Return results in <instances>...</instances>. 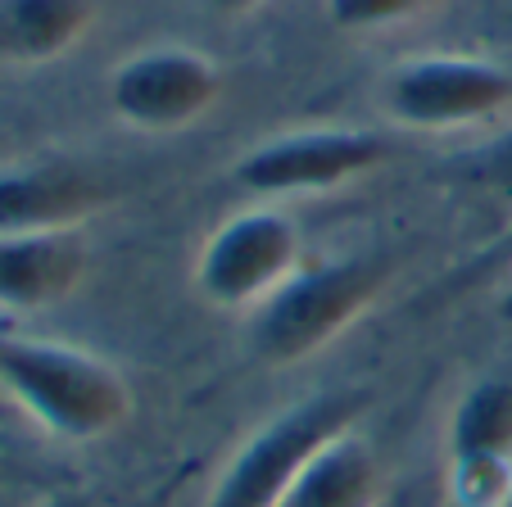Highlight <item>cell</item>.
<instances>
[{"instance_id":"19","label":"cell","mask_w":512,"mask_h":507,"mask_svg":"<svg viewBox=\"0 0 512 507\" xmlns=\"http://www.w3.org/2000/svg\"><path fill=\"white\" fill-rule=\"evenodd\" d=\"M494 313H499L503 322L512 326V281H508V286H503V295H499V304H494Z\"/></svg>"},{"instance_id":"17","label":"cell","mask_w":512,"mask_h":507,"mask_svg":"<svg viewBox=\"0 0 512 507\" xmlns=\"http://www.w3.org/2000/svg\"><path fill=\"white\" fill-rule=\"evenodd\" d=\"M23 480H28V471H23L19 462L0 458V494H5V489H14V485H23Z\"/></svg>"},{"instance_id":"12","label":"cell","mask_w":512,"mask_h":507,"mask_svg":"<svg viewBox=\"0 0 512 507\" xmlns=\"http://www.w3.org/2000/svg\"><path fill=\"white\" fill-rule=\"evenodd\" d=\"M96 0H0V64L37 68L87 37Z\"/></svg>"},{"instance_id":"5","label":"cell","mask_w":512,"mask_h":507,"mask_svg":"<svg viewBox=\"0 0 512 507\" xmlns=\"http://www.w3.org/2000/svg\"><path fill=\"white\" fill-rule=\"evenodd\" d=\"M390 159V141L363 127H300L250 145L232 163V182L263 200L322 195L377 173Z\"/></svg>"},{"instance_id":"1","label":"cell","mask_w":512,"mask_h":507,"mask_svg":"<svg viewBox=\"0 0 512 507\" xmlns=\"http://www.w3.org/2000/svg\"><path fill=\"white\" fill-rule=\"evenodd\" d=\"M0 390L50 440L91 444L123 431L136 399L109 358L68 340L0 331Z\"/></svg>"},{"instance_id":"4","label":"cell","mask_w":512,"mask_h":507,"mask_svg":"<svg viewBox=\"0 0 512 507\" xmlns=\"http://www.w3.org/2000/svg\"><path fill=\"white\" fill-rule=\"evenodd\" d=\"M304 268V240L281 209H241L209 231L195 259V290L204 304L250 313Z\"/></svg>"},{"instance_id":"20","label":"cell","mask_w":512,"mask_h":507,"mask_svg":"<svg viewBox=\"0 0 512 507\" xmlns=\"http://www.w3.org/2000/svg\"><path fill=\"white\" fill-rule=\"evenodd\" d=\"M0 163H10V159H5V132H0Z\"/></svg>"},{"instance_id":"21","label":"cell","mask_w":512,"mask_h":507,"mask_svg":"<svg viewBox=\"0 0 512 507\" xmlns=\"http://www.w3.org/2000/svg\"><path fill=\"white\" fill-rule=\"evenodd\" d=\"M499 507H512V489H508V494H503V503Z\"/></svg>"},{"instance_id":"14","label":"cell","mask_w":512,"mask_h":507,"mask_svg":"<svg viewBox=\"0 0 512 507\" xmlns=\"http://www.w3.org/2000/svg\"><path fill=\"white\" fill-rule=\"evenodd\" d=\"M431 5L435 0H327V19L340 32H372L413 19V14L431 10Z\"/></svg>"},{"instance_id":"10","label":"cell","mask_w":512,"mask_h":507,"mask_svg":"<svg viewBox=\"0 0 512 507\" xmlns=\"http://www.w3.org/2000/svg\"><path fill=\"white\" fill-rule=\"evenodd\" d=\"M91 268V245L82 227L0 236V308L37 313L64 304Z\"/></svg>"},{"instance_id":"9","label":"cell","mask_w":512,"mask_h":507,"mask_svg":"<svg viewBox=\"0 0 512 507\" xmlns=\"http://www.w3.org/2000/svg\"><path fill=\"white\" fill-rule=\"evenodd\" d=\"M105 200V182L73 163H0V236L87 227Z\"/></svg>"},{"instance_id":"3","label":"cell","mask_w":512,"mask_h":507,"mask_svg":"<svg viewBox=\"0 0 512 507\" xmlns=\"http://www.w3.org/2000/svg\"><path fill=\"white\" fill-rule=\"evenodd\" d=\"M363 412H368L363 390H322L281 408L227 458L204 507H277L304 462L336 435L354 431Z\"/></svg>"},{"instance_id":"2","label":"cell","mask_w":512,"mask_h":507,"mask_svg":"<svg viewBox=\"0 0 512 507\" xmlns=\"http://www.w3.org/2000/svg\"><path fill=\"white\" fill-rule=\"evenodd\" d=\"M390 281V263L377 254L304 263L277 295L250 308L245 345L263 367H290L322 354L331 340L349 331L381 299Z\"/></svg>"},{"instance_id":"13","label":"cell","mask_w":512,"mask_h":507,"mask_svg":"<svg viewBox=\"0 0 512 507\" xmlns=\"http://www.w3.org/2000/svg\"><path fill=\"white\" fill-rule=\"evenodd\" d=\"M445 177L476 195H494V200H512V127L490 136L476 150H463L445 163Z\"/></svg>"},{"instance_id":"6","label":"cell","mask_w":512,"mask_h":507,"mask_svg":"<svg viewBox=\"0 0 512 507\" xmlns=\"http://www.w3.org/2000/svg\"><path fill=\"white\" fill-rule=\"evenodd\" d=\"M381 109L408 132H463L512 109V73L476 55H422L390 68Z\"/></svg>"},{"instance_id":"11","label":"cell","mask_w":512,"mask_h":507,"mask_svg":"<svg viewBox=\"0 0 512 507\" xmlns=\"http://www.w3.org/2000/svg\"><path fill=\"white\" fill-rule=\"evenodd\" d=\"M381 494L386 476L372 444L358 431H345L304 462L277 507H381Z\"/></svg>"},{"instance_id":"7","label":"cell","mask_w":512,"mask_h":507,"mask_svg":"<svg viewBox=\"0 0 512 507\" xmlns=\"http://www.w3.org/2000/svg\"><path fill=\"white\" fill-rule=\"evenodd\" d=\"M223 96V73L191 46H155L123 59L109 77V109L136 132H182Z\"/></svg>"},{"instance_id":"8","label":"cell","mask_w":512,"mask_h":507,"mask_svg":"<svg viewBox=\"0 0 512 507\" xmlns=\"http://www.w3.org/2000/svg\"><path fill=\"white\" fill-rule=\"evenodd\" d=\"M449 494L458 507H499L512 489V381L467 385L445 431Z\"/></svg>"},{"instance_id":"15","label":"cell","mask_w":512,"mask_h":507,"mask_svg":"<svg viewBox=\"0 0 512 507\" xmlns=\"http://www.w3.org/2000/svg\"><path fill=\"white\" fill-rule=\"evenodd\" d=\"M499 268H512V218H508V227L481 249V259H476V272H499Z\"/></svg>"},{"instance_id":"16","label":"cell","mask_w":512,"mask_h":507,"mask_svg":"<svg viewBox=\"0 0 512 507\" xmlns=\"http://www.w3.org/2000/svg\"><path fill=\"white\" fill-rule=\"evenodd\" d=\"M32 507H100V503L87 498V494H68V489H59V494H41Z\"/></svg>"},{"instance_id":"18","label":"cell","mask_w":512,"mask_h":507,"mask_svg":"<svg viewBox=\"0 0 512 507\" xmlns=\"http://www.w3.org/2000/svg\"><path fill=\"white\" fill-rule=\"evenodd\" d=\"M204 5L218 14H250V10H259L263 0H204Z\"/></svg>"}]
</instances>
